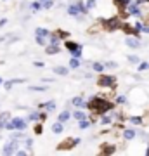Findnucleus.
Segmentation results:
<instances>
[{
	"label": "nucleus",
	"instance_id": "1",
	"mask_svg": "<svg viewBox=\"0 0 149 156\" xmlns=\"http://www.w3.org/2000/svg\"><path fill=\"white\" fill-rule=\"evenodd\" d=\"M90 109L94 113H97V115H101V113H106V111H109L111 108H113V104H111L109 101H106L102 99V97H94V99L90 101L87 104Z\"/></svg>",
	"mask_w": 149,
	"mask_h": 156
},
{
	"label": "nucleus",
	"instance_id": "2",
	"mask_svg": "<svg viewBox=\"0 0 149 156\" xmlns=\"http://www.w3.org/2000/svg\"><path fill=\"white\" fill-rule=\"evenodd\" d=\"M102 24H104V28H106V30H109V31L122 28V21H120L118 17H111V19H106V21H102Z\"/></svg>",
	"mask_w": 149,
	"mask_h": 156
},
{
	"label": "nucleus",
	"instance_id": "3",
	"mask_svg": "<svg viewBox=\"0 0 149 156\" xmlns=\"http://www.w3.org/2000/svg\"><path fill=\"white\" fill-rule=\"evenodd\" d=\"M78 142H80V139H66L64 142H61V144H59V147H57V149H71V147H75Z\"/></svg>",
	"mask_w": 149,
	"mask_h": 156
},
{
	"label": "nucleus",
	"instance_id": "4",
	"mask_svg": "<svg viewBox=\"0 0 149 156\" xmlns=\"http://www.w3.org/2000/svg\"><path fill=\"white\" fill-rule=\"evenodd\" d=\"M97 83H99V87H109V85L115 83V78L113 76H101Z\"/></svg>",
	"mask_w": 149,
	"mask_h": 156
},
{
	"label": "nucleus",
	"instance_id": "5",
	"mask_svg": "<svg viewBox=\"0 0 149 156\" xmlns=\"http://www.w3.org/2000/svg\"><path fill=\"white\" fill-rule=\"evenodd\" d=\"M66 47H68V50H71L75 56H80V45L78 44H75V42H66Z\"/></svg>",
	"mask_w": 149,
	"mask_h": 156
},
{
	"label": "nucleus",
	"instance_id": "6",
	"mask_svg": "<svg viewBox=\"0 0 149 156\" xmlns=\"http://www.w3.org/2000/svg\"><path fill=\"white\" fill-rule=\"evenodd\" d=\"M102 146H104V147L101 149L102 154H111V153H115V147H113V146H111V147H108V144H102Z\"/></svg>",
	"mask_w": 149,
	"mask_h": 156
},
{
	"label": "nucleus",
	"instance_id": "7",
	"mask_svg": "<svg viewBox=\"0 0 149 156\" xmlns=\"http://www.w3.org/2000/svg\"><path fill=\"white\" fill-rule=\"evenodd\" d=\"M123 137H125V139H133V137H135V132H133V130H125V132H123Z\"/></svg>",
	"mask_w": 149,
	"mask_h": 156
},
{
	"label": "nucleus",
	"instance_id": "8",
	"mask_svg": "<svg viewBox=\"0 0 149 156\" xmlns=\"http://www.w3.org/2000/svg\"><path fill=\"white\" fill-rule=\"evenodd\" d=\"M68 118H69V113H68V111H62L61 113V115H59V122H66V120H68Z\"/></svg>",
	"mask_w": 149,
	"mask_h": 156
},
{
	"label": "nucleus",
	"instance_id": "9",
	"mask_svg": "<svg viewBox=\"0 0 149 156\" xmlns=\"http://www.w3.org/2000/svg\"><path fill=\"white\" fill-rule=\"evenodd\" d=\"M115 4H116V7H120V9H122V7H125L128 4V0H115Z\"/></svg>",
	"mask_w": 149,
	"mask_h": 156
},
{
	"label": "nucleus",
	"instance_id": "10",
	"mask_svg": "<svg viewBox=\"0 0 149 156\" xmlns=\"http://www.w3.org/2000/svg\"><path fill=\"white\" fill-rule=\"evenodd\" d=\"M52 130H54L55 134H59V132L62 130V125H61V122H59V123H55L54 127H52Z\"/></svg>",
	"mask_w": 149,
	"mask_h": 156
},
{
	"label": "nucleus",
	"instance_id": "11",
	"mask_svg": "<svg viewBox=\"0 0 149 156\" xmlns=\"http://www.w3.org/2000/svg\"><path fill=\"white\" fill-rule=\"evenodd\" d=\"M37 35H38L40 38H44V37L49 35V31H47V30H37Z\"/></svg>",
	"mask_w": 149,
	"mask_h": 156
},
{
	"label": "nucleus",
	"instance_id": "12",
	"mask_svg": "<svg viewBox=\"0 0 149 156\" xmlns=\"http://www.w3.org/2000/svg\"><path fill=\"white\" fill-rule=\"evenodd\" d=\"M73 104H75V106H83V99L82 97H75V99H73Z\"/></svg>",
	"mask_w": 149,
	"mask_h": 156
},
{
	"label": "nucleus",
	"instance_id": "13",
	"mask_svg": "<svg viewBox=\"0 0 149 156\" xmlns=\"http://www.w3.org/2000/svg\"><path fill=\"white\" fill-rule=\"evenodd\" d=\"M54 71H55V73H59V75H66L68 69H66V68H55Z\"/></svg>",
	"mask_w": 149,
	"mask_h": 156
},
{
	"label": "nucleus",
	"instance_id": "14",
	"mask_svg": "<svg viewBox=\"0 0 149 156\" xmlns=\"http://www.w3.org/2000/svg\"><path fill=\"white\" fill-rule=\"evenodd\" d=\"M127 44L130 45V47H137V45H139V42H137V40H132V38H128V40H127Z\"/></svg>",
	"mask_w": 149,
	"mask_h": 156
},
{
	"label": "nucleus",
	"instance_id": "15",
	"mask_svg": "<svg viewBox=\"0 0 149 156\" xmlns=\"http://www.w3.org/2000/svg\"><path fill=\"white\" fill-rule=\"evenodd\" d=\"M57 47H55V45H52V47H49V49H47V52H49V54H55V52H57Z\"/></svg>",
	"mask_w": 149,
	"mask_h": 156
},
{
	"label": "nucleus",
	"instance_id": "16",
	"mask_svg": "<svg viewBox=\"0 0 149 156\" xmlns=\"http://www.w3.org/2000/svg\"><path fill=\"white\" fill-rule=\"evenodd\" d=\"M69 62H71V68H78V66H80V62H78V59H71Z\"/></svg>",
	"mask_w": 149,
	"mask_h": 156
},
{
	"label": "nucleus",
	"instance_id": "17",
	"mask_svg": "<svg viewBox=\"0 0 149 156\" xmlns=\"http://www.w3.org/2000/svg\"><path fill=\"white\" fill-rule=\"evenodd\" d=\"M75 118H78V120H85V115H83V113H76Z\"/></svg>",
	"mask_w": 149,
	"mask_h": 156
},
{
	"label": "nucleus",
	"instance_id": "18",
	"mask_svg": "<svg viewBox=\"0 0 149 156\" xmlns=\"http://www.w3.org/2000/svg\"><path fill=\"white\" fill-rule=\"evenodd\" d=\"M87 5H88V9H90V7H94V5H95V2H94V0H88Z\"/></svg>",
	"mask_w": 149,
	"mask_h": 156
},
{
	"label": "nucleus",
	"instance_id": "19",
	"mask_svg": "<svg viewBox=\"0 0 149 156\" xmlns=\"http://www.w3.org/2000/svg\"><path fill=\"white\" fill-rule=\"evenodd\" d=\"M35 132H37V134H42V125H38V127L35 128Z\"/></svg>",
	"mask_w": 149,
	"mask_h": 156
},
{
	"label": "nucleus",
	"instance_id": "20",
	"mask_svg": "<svg viewBox=\"0 0 149 156\" xmlns=\"http://www.w3.org/2000/svg\"><path fill=\"white\" fill-rule=\"evenodd\" d=\"M128 59H130V61H133V62H139V59H137V57H135V56H130V57H128Z\"/></svg>",
	"mask_w": 149,
	"mask_h": 156
},
{
	"label": "nucleus",
	"instance_id": "21",
	"mask_svg": "<svg viewBox=\"0 0 149 156\" xmlns=\"http://www.w3.org/2000/svg\"><path fill=\"white\" fill-rule=\"evenodd\" d=\"M47 108H49V109H52V108H55V104H54V102H47Z\"/></svg>",
	"mask_w": 149,
	"mask_h": 156
},
{
	"label": "nucleus",
	"instance_id": "22",
	"mask_svg": "<svg viewBox=\"0 0 149 156\" xmlns=\"http://www.w3.org/2000/svg\"><path fill=\"white\" fill-rule=\"evenodd\" d=\"M94 69H97V71H101V69H102V66H101V64H94Z\"/></svg>",
	"mask_w": 149,
	"mask_h": 156
},
{
	"label": "nucleus",
	"instance_id": "23",
	"mask_svg": "<svg viewBox=\"0 0 149 156\" xmlns=\"http://www.w3.org/2000/svg\"><path fill=\"white\" fill-rule=\"evenodd\" d=\"M147 154H149V149H147Z\"/></svg>",
	"mask_w": 149,
	"mask_h": 156
}]
</instances>
